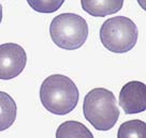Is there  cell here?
<instances>
[{
	"label": "cell",
	"instance_id": "277c9868",
	"mask_svg": "<svg viewBox=\"0 0 146 138\" xmlns=\"http://www.w3.org/2000/svg\"><path fill=\"white\" fill-rule=\"evenodd\" d=\"M137 25L125 16L111 17L100 28L101 43L108 51L116 54L131 51L137 44Z\"/></svg>",
	"mask_w": 146,
	"mask_h": 138
},
{
	"label": "cell",
	"instance_id": "7a4b0ae2",
	"mask_svg": "<svg viewBox=\"0 0 146 138\" xmlns=\"http://www.w3.org/2000/svg\"><path fill=\"white\" fill-rule=\"evenodd\" d=\"M85 119L98 131L113 129L119 118V108L113 92L95 88L86 94L83 104Z\"/></svg>",
	"mask_w": 146,
	"mask_h": 138
},
{
	"label": "cell",
	"instance_id": "ba28073f",
	"mask_svg": "<svg viewBox=\"0 0 146 138\" xmlns=\"http://www.w3.org/2000/svg\"><path fill=\"white\" fill-rule=\"evenodd\" d=\"M17 107L13 97L0 91V132L10 129L16 120Z\"/></svg>",
	"mask_w": 146,
	"mask_h": 138
},
{
	"label": "cell",
	"instance_id": "9c48e42d",
	"mask_svg": "<svg viewBox=\"0 0 146 138\" xmlns=\"http://www.w3.org/2000/svg\"><path fill=\"white\" fill-rule=\"evenodd\" d=\"M56 137H85L92 138V133L85 125L78 121H66L59 125L56 132Z\"/></svg>",
	"mask_w": 146,
	"mask_h": 138
},
{
	"label": "cell",
	"instance_id": "6da1fadb",
	"mask_svg": "<svg viewBox=\"0 0 146 138\" xmlns=\"http://www.w3.org/2000/svg\"><path fill=\"white\" fill-rule=\"evenodd\" d=\"M78 89L71 78L61 74L50 75L40 88V100L47 111L54 115H67L76 107Z\"/></svg>",
	"mask_w": 146,
	"mask_h": 138
},
{
	"label": "cell",
	"instance_id": "52a82bcc",
	"mask_svg": "<svg viewBox=\"0 0 146 138\" xmlns=\"http://www.w3.org/2000/svg\"><path fill=\"white\" fill-rule=\"evenodd\" d=\"M82 9L94 17H105L123 9V0H81Z\"/></svg>",
	"mask_w": 146,
	"mask_h": 138
},
{
	"label": "cell",
	"instance_id": "5b68a950",
	"mask_svg": "<svg viewBox=\"0 0 146 138\" xmlns=\"http://www.w3.org/2000/svg\"><path fill=\"white\" fill-rule=\"evenodd\" d=\"M27 55L23 47L15 43L0 45V79L17 77L26 66Z\"/></svg>",
	"mask_w": 146,
	"mask_h": 138
},
{
	"label": "cell",
	"instance_id": "30bf717a",
	"mask_svg": "<svg viewBox=\"0 0 146 138\" xmlns=\"http://www.w3.org/2000/svg\"><path fill=\"white\" fill-rule=\"evenodd\" d=\"M117 137H146V123L141 120H130L119 126Z\"/></svg>",
	"mask_w": 146,
	"mask_h": 138
},
{
	"label": "cell",
	"instance_id": "3957f363",
	"mask_svg": "<svg viewBox=\"0 0 146 138\" xmlns=\"http://www.w3.org/2000/svg\"><path fill=\"white\" fill-rule=\"evenodd\" d=\"M50 34L56 45L74 51L84 45L88 37L87 22L78 14L62 13L53 18L50 26Z\"/></svg>",
	"mask_w": 146,
	"mask_h": 138
},
{
	"label": "cell",
	"instance_id": "8992f818",
	"mask_svg": "<svg viewBox=\"0 0 146 138\" xmlns=\"http://www.w3.org/2000/svg\"><path fill=\"white\" fill-rule=\"evenodd\" d=\"M119 106L127 115L140 114L146 109V86L142 81L127 83L119 92Z\"/></svg>",
	"mask_w": 146,
	"mask_h": 138
},
{
	"label": "cell",
	"instance_id": "8fae6325",
	"mask_svg": "<svg viewBox=\"0 0 146 138\" xmlns=\"http://www.w3.org/2000/svg\"><path fill=\"white\" fill-rule=\"evenodd\" d=\"M30 8L39 13H53L60 9L64 0H27Z\"/></svg>",
	"mask_w": 146,
	"mask_h": 138
},
{
	"label": "cell",
	"instance_id": "7c38bea8",
	"mask_svg": "<svg viewBox=\"0 0 146 138\" xmlns=\"http://www.w3.org/2000/svg\"><path fill=\"white\" fill-rule=\"evenodd\" d=\"M2 22V5H0V24Z\"/></svg>",
	"mask_w": 146,
	"mask_h": 138
}]
</instances>
